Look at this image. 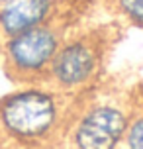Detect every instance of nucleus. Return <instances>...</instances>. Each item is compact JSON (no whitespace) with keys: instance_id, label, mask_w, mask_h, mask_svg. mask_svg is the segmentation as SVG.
I'll list each match as a JSON object with an SVG mask.
<instances>
[{"instance_id":"1","label":"nucleus","mask_w":143,"mask_h":149,"mask_svg":"<svg viewBox=\"0 0 143 149\" xmlns=\"http://www.w3.org/2000/svg\"><path fill=\"white\" fill-rule=\"evenodd\" d=\"M0 120L8 132L22 137H33L51 127L55 104L43 92H20L0 106Z\"/></svg>"},{"instance_id":"2","label":"nucleus","mask_w":143,"mask_h":149,"mask_svg":"<svg viewBox=\"0 0 143 149\" xmlns=\"http://www.w3.org/2000/svg\"><path fill=\"white\" fill-rule=\"evenodd\" d=\"M8 59L18 71H37L53 57L57 39L49 30L33 26L16 36H10Z\"/></svg>"},{"instance_id":"3","label":"nucleus","mask_w":143,"mask_h":149,"mask_svg":"<svg viewBox=\"0 0 143 149\" xmlns=\"http://www.w3.org/2000/svg\"><path fill=\"white\" fill-rule=\"evenodd\" d=\"M126 130V120L114 108H96L90 112L76 132L83 149H114Z\"/></svg>"},{"instance_id":"4","label":"nucleus","mask_w":143,"mask_h":149,"mask_svg":"<svg viewBox=\"0 0 143 149\" xmlns=\"http://www.w3.org/2000/svg\"><path fill=\"white\" fill-rule=\"evenodd\" d=\"M49 0H0V28L8 36L37 26L49 12Z\"/></svg>"},{"instance_id":"5","label":"nucleus","mask_w":143,"mask_h":149,"mask_svg":"<svg viewBox=\"0 0 143 149\" xmlns=\"http://www.w3.org/2000/svg\"><path fill=\"white\" fill-rule=\"evenodd\" d=\"M55 77L63 84H78L92 71V55L83 45H71L55 61Z\"/></svg>"},{"instance_id":"6","label":"nucleus","mask_w":143,"mask_h":149,"mask_svg":"<svg viewBox=\"0 0 143 149\" xmlns=\"http://www.w3.org/2000/svg\"><path fill=\"white\" fill-rule=\"evenodd\" d=\"M124 12L137 22H143V0H118Z\"/></svg>"},{"instance_id":"7","label":"nucleus","mask_w":143,"mask_h":149,"mask_svg":"<svg viewBox=\"0 0 143 149\" xmlns=\"http://www.w3.org/2000/svg\"><path fill=\"white\" fill-rule=\"evenodd\" d=\"M129 149H143V120H139L129 132Z\"/></svg>"}]
</instances>
